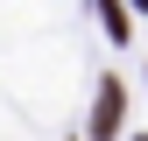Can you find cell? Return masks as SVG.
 Masks as SVG:
<instances>
[{
	"label": "cell",
	"mask_w": 148,
	"mask_h": 141,
	"mask_svg": "<svg viewBox=\"0 0 148 141\" xmlns=\"http://www.w3.org/2000/svg\"><path fill=\"white\" fill-rule=\"evenodd\" d=\"M113 127H120V85H106V92H99V113H92V134L113 141Z\"/></svg>",
	"instance_id": "cell-1"
}]
</instances>
